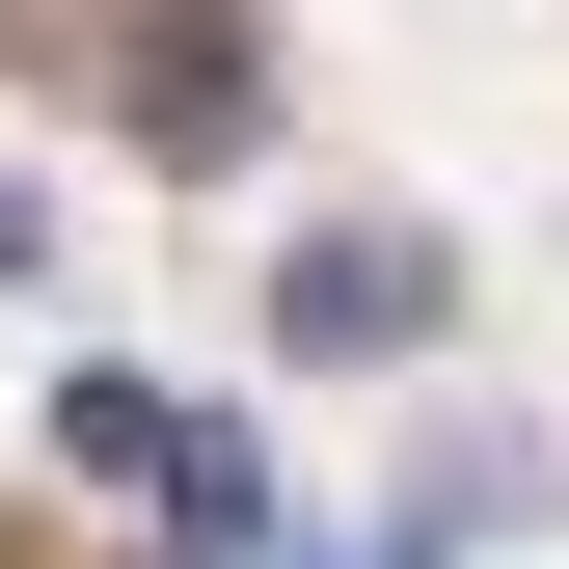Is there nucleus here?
<instances>
[{
    "label": "nucleus",
    "instance_id": "f03ea898",
    "mask_svg": "<svg viewBox=\"0 0 569 569\" xmlns=\"http://www.w3.org/2000/svg\"><path fill=\"white\" fill-rule=\"evenodd\" d=\"M54 461H82V488H163L190 407H163V380H54Z\"/></svg>",
    "mask_w": 569,
    "mask_h": 569
},
{
    "label": "nucleus",
    "instance_id": "f257e3e1",
    "mask_svg": "<svg viewBox=\"0 0 569 569\" xmlns=\"http://www.w3.org/2000/svg\"><path fill=\"white\" fill-rule=\"evenodd\" d=\"M435 299H461V271L407 244V218H326L299 271H271V326H299V352H407V326H435Z\"/></svg>",
    "mask_w": 569,
    "mask_h": 569
}]
</instances>
